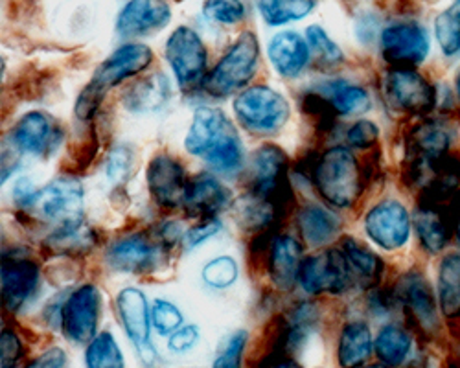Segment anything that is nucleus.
Instances as JSON below:
<instances>
[{
	"label": "nucleus",
	"mask_w": 460,
	"mask_h": 368,
	"mask_svg": "<svg viewBox=\"0 0 460 368\" xmlns=\"http://www.w3.org/2000/svg\"><path fill=\"white\" fill-rule=\"evenodd\" d=\"M190 155L203 159L221 173H236L243 164V144L238 129L221 109H196L184 138Z\"/></svg>",
	"instance_id": "obj_1"
},
{
	"label": "nucleus",
	"mask_w": 460,
	"mask_h": 368,
	"mask_svg": "<svg viewBox=\"0 0 460 368\" xmlns=\"http://www.w3.org/2000/svg\"><path fill=\"white\" fill-rule=\"evenodd\" d=\"M314 184L321 197L335 208H350L363 194V173L349 147L335 145L319 155Z\"/></svg>",
	"instance_id": "obj_2"
},
{
	"label": "nucleus",
	"mask_w": 460,
	"mask_h": 368,
	"mask_svg": "<svg viewBox=\"0 0 460 368\" xmlns=\"http://www.w3.org/2000/svg\"><path fill=\"white\" fill-rule=\"evenodd\" d=\"M260 66V43L252 31H243L236 43L226 50L210 74H207L203 89L212 98H226L243 91L256 76Z\"/></svg>",
	"instance_id": "obj_3"
},
{
	"label": "nucleus",
	"mask_w": 460,
	"mask_h": 368,
	"mask_svg": "<svg viewBox=\"0 0 460 368\" xmlns=\"http://www.w3.org/2000/svg\"><path fill=\"white\" fill-rule=\"evenodd\" d=\"M45 223L58 229H74L84 225V187L74 177H58L45 188L37 190L28 208Z\"/></svg>",
	"instance_id": "obj_4"
},
{
	"label": "nucleus",
	"mask_w": 460,
	"mask_h": 368,
	"mask_svg": "<svg viewBox=\"0 0 460 368\" xmlns=\"http://www.w3.org/2000/svg\"><path fill=\"white\" fill-rule=\"evenodd\" d=\"M172 249L173 245L161 236L159 229L144 231L114 241L107 249V264L112 271L128 275L155 273L164 264Z\"/></svg>",
	"instance_id": "obj_5"
},
{
	"label": "nucleus",
	"mask_w": 460,
	"mask_h": 368,
	"mask_svg": "<svg viewBox=\"0 0 460 368\" xmlns=\"http://www.w3.org/2000/svg\"><path fill=\"white\" fill-rule=\"evenodd\" d=\"M233 109L238 122L254 135H273L280 131L291 117L288 100L267 85H252L242 91Z\"/></svg>",
	"instance_id": "obj_6"
},
{
	"label": "nucleus",
	"mask_w": 460,
	"mask_h": 368,
	"mask_svg": "<svg viewBox=\"0 0 460 368\" xmlns=\"http://www.w3.org/2000/svg\"><path fill=\"white\" fill-rule=\"evenodd\" d=\"M164 56L182 91L194 92L203 89L208 57L205 43L196 30L188 26L175 28L166 41Z\"/></svg>",
	"instance_id": "obj_7"
},
{
	"label": "nucleus",
	"mask_w": 460,
	"mask_h": 368,
	"mask_svg": "<svg viewBox=\"0 0 460 368\" xmlns=\"http://www.w3.org/2000/svg\"><path fill=\"white\" fill-rule=\"evenodd\" d=\"M298 285L308 294H342L358 285L349 266L347 256L341 249H326L302 260Z\"/></svg>",
	"instance_id": "obj_8"
},
{
	"label": "nucleus",
	"mask_w": 460,
	"mask_h": 368,
	"mask_svg": "<svg viewBox=\"0 0 460 368\" xmlns=\"http://www.w3.org/2000/svg\"><path fill=\"white\" fill-rule=\"evenodd\" d=\"M102 313V294L98 285L75 287L65 299L61 311V331L74 345H87L96 337Z\"/></svg>",
	"instance_id": "obj_9"
},
{
	"label": "nucleus",
	"mask_w": 460,
	"mask_h": 368,
	"mask_svg": "<svg viewBox=\"0 0 460 368\" xmlns=\"http://www.w3.org/2000/svg\"><path fill=\"white\" fill-rule=\"evenodd\" d=\"M40 278L41 267L26 250L13 249L4 252L3 275H0L4 308L12 313L21 311L35 297Z\"/></svg>",
	"instance_id": "obj_10"
},
{
	"label": "nucleus",
	"mask_w": 460,
	"mask_h": 368,
	"mask_svg": "<svg viewBox=\"0 0 460 368\" xmlns=\"http://www.w3.org/2000/svg\"><path fill=\"white\" fill-rule=\"evenodd\" d=\"M429 33L420 22H396L381 33V54L393 68H412L429 54Z\"/></svg>",
	"instance_id": "obj_11"
},
{
	"label": "nucleus",
	"mask_w": 460,
	"mask_h": 368,
	"mask_svg": "<svg viewBox=\"0 0 460 368\" xmlns=\"http://www.w3.org/2000/svg\"><path fill=\"white\" fill-rule=\"evenodd\" d=\"M385 94L391 105L407 115H428L435 109L437 91L411 68H393L385 78Z\"/></svg>",
	"instance_id": "obj_12"
},
{
	"label": "nucleus",
	"mask_w": 460,
	"mask_h": 368,
	"mask_svg": "<svg viewBox=\"0 0 460 368\" xmlns=\"http://www.w3.org/2000/svg\"><path fill=\"white\" fill-rule=\"evenodd\" d=\"M10 140L19 153L50 157L63 142V129L43 110H30L15 124Z\"/></svg>",
	"instance_id": "obj_13"
},
{
	"label": "nucleus",
	"mask_w": 460,
	"mask_h": 368,
	"mask_svg": "<svg viewBox=\"0 0 460 368\" xmlns=\"http://www.w3.org/2000/svg\"><path fill=\"white\" fill-rule=\"evenodd\" d=\"M365 231L377 247L398 250L407 243L411 234L409 212L400 201H381L367 214Z\"/></svg>",
	"instance_id": "obj_14"
},
{
	"label": "nucleus",
	"mask_w": 460,
	"mask_h": 368,
	"mask_svg": "<svg viewBox=\"0 0 460 368\" xmlns=\"http://www.w3.org/2000/svg\"><path fill=\"white\" fill-rule=\"evenodd\" d=\"M146 180L153 201L159 206H182L190 180L186 179V171L177 159L166 153H159L153 157L146 171Z\"/></svg>",
	"instance_id": "obj_15"
},
{
	"label": "nucleus",
	"mask_w": 460,
	"mask_h": 368,
	"mask_svg": "<svg viewBox=\"0 0 460 368\" xmlns=\"http://www.w3.org/2000/svg\"><path fill=\"white\" fill-rule=\"evenodd\" d=\"M153 61V52L149 47L140 43H129L112 52L94 72L91 83L107 92L109 89L117 87L128 78L137 76L146 70Z\"/></svg>",
	"instance_id": "obj_16"
},
{
	"label": "nucleus",
	"mask_w": 460,
	"mask_h": 368,
	"mask_svg": "<svg viewBox=\"0 0 460 368\" xmlns=\"http://www.w3.org/2000/svg\"><path fill=\"white\" fill-rule=\"evenodd\" d=\"M394 294L398 304L405 308L414 324L424 331L437 329V304L431 285L420 273L403 275L394 285Z\"/></svg>",
	"instance_id": "obj_17"
},
{
	"label": "nucleus",
	"mask_w": 460,
	"mask_h": 368,
	"mask_svg": "<svg viewBox=\"0 0 460 368\" xmlns=\"http://www.w3.org/2000/svg\"><path fill=\"white\" fill-rule=\"evenodd\" d=\"M172 21L166 0H128L117 17V33L122 37H142L157 33Z\"/></svg>",
	"instance_id": "obj_18"
},
{
	"label": "nucleus",
	"mask_w": 460,
	"mask_h": 368,
	"mask_svg": "<svg viewBox=\"0 0 460 368\" xmlns=\"http://www.w3.org/2000/svg\"><path fill=\"white\" fill-rule=\"evenodd\" d=\"M456 208H449L446 201L421 199L414 214V227L420 243L429 252H440L451 240V227L455 229Z\"/></svg>",
	"instance_id": "obj_19"
},
{
	"label": "nucleus",
	"mask_w": 460,
	"mask_h": 368,
	"mask_svg": "<svg viewBox=\"0 0 460 368\" xmlns=\"http://www.w3.org/2000/svg\"><path fill=\"white\" fill-rule=\"evenodd\" d=\"M230 203V190L212 175L199 173L188 182L182 210L188 217L210 219L216 217Z\"/></svg>",
	"instance_id": "obj_20"
},
{
	"label": "nucleus",
	"mask_w": 460,
	"mask_h": 368,
	"mask_svg": "<svg viewBox=\"0 0 460 368\" xmlns=\"http://www.w3.org/2000/svg\"><path fill=\"white\" fill-rule=\"evenodd\" d=\"M302 245L289 234L277 236L267 258V271L271 282L280 291H291L298 284V273L302 266Z\"/></svg>",
	"instance_id": "obj_21"
},
{
	"label": "nucleus",
	"mask_w": 460,
	"mask_h": 368,
	"mask_svg": "<svg viewBox=\"0 0 460 368\" xmlns=\"http://www.w3.org/2000/svg\"><path fill=\"white\" fill-rule=\"evenodd\" d=\"M267 54L282 78H296L312 59L308 41L296 31H282L275 35L267 47Z\"/></svg>",
	"instance_id": "obj_22"
},
{
	"label": "nucleus",
	"mask_w": 460,
	"mask_h": 368,
	"mask_svg": "<svg viewBox=\"0 0 460 368\" xmlns=\"http://www.w3.org/2000/svg\"><path fill=\"white\" fill-rule=\"evenodd\" d=\"M117 308L122 326L133 345L137 348L147 345L151 331V311L146 301V294L137 287H126L119 293Z\"/></svg>",
	"instance_id": "obj_23"
},
{
	"label": "nucleus",
	"mask_w": 460,
	"mask_h": 368,
	"mask_svg": "<svg viewBox=\"0 0 460 368\" xmlns=\"http://www.w3.org/2000/svg\"><path fill=\"white\" fill-rule=\"evenodd\" d=\"M172 100V85L164 74L157 72L151 76L133 83L124 92V107L135 115L159 113V110Z\"/></svg>",
	"instance_id": "obj_24"
},
{
	"label": "nucleus",
	"mask_w": 460,
	"mask_h": 368,
	"mask_svg": "<svg viewBox=\"0 0 460 368\" xmlns=\"http://www.w3.org/2000/svg\"><path fill=\"white\" fill-rule=\"evenodd\" d=\"M296 225L302 241L310 247H324L332 243L341 229V219L321 205H305L296 214Z\"/></svg>",
	"instance_id": "obj_25"
},
{
	"label": "nucleus",
	"mask_w": 460,
	"mask_h": 368,
	"mask_svg": "<svg viewBox=\"0 0 460 368\" xmlns=\"http://www.w3.org/2000/svg\"><path fill=\"white\" fill-rule=\"evenodd\" d=\"M339 249L347 256L349 266L359 287L372 289L379 284V278L383 275V262L376 252H372L367 245L354 238H344Z\"/></svg>",
	"instance_id": "obj_26"
},
{
	"label": "nucleus",
	"mask_w": 460,
	"mask_h": 368,
	"mask_svg": "<svg viewBox=\"0 0 460 368\" xmlns=\"http://www.w3.org/2000/svg\"><path fill=\"white\" fill-rule=\"evenodd\" d=\"M374 352L372 331L367 322L354 320L342 328L339 339V363L341 366H361Z\"/></svg>",
	"instance_id": "obj_27"
},
{
	"label": "nucleus",
	"mask_w": 460,
	"mask_h": 368,
	"mask_svg": "<svg viewBox=\"0 0 460 368\" xmlns=\"http://www.w3.org/2000/svg\"><path fill=\"white\" fill-rule=\"evenodd\" d=\"M453 133L442 122H426L414 127L407 138L409 157H437L449 152Z\"/></svg>",
	"instance_id": "obj_28"
},
{
	"label": "nucleus",
	"mask_w": 460,
	"mask_h": 368,
	"mask_svg": "<svg viewBox=\"0 0 460 368\" xmlns=\"http://www.w3.org/2000/svg\"><path fill=\"white\" fill-rule=\"evenodd\" d=\"M315 91L323 92L332 101L337 115L354 117L370 109V96L361 85H354L344 80H335L317 87Z\"/></svg>",
	"instance_id": "obj_29"
},
{
	"label": "nucleus",
	"mask_w": 460,
	"mask_h": 368,
	"mask_svg": "<svg viewBox=\"0 0 460 368\" xmlns=\"http://www.w3.org/2000/svg\"><path fill=\"white\" fill-rule=\"evenodd\" d=\"M438 304L444 317H460V254L446 256L438 267Z\"/></svg>",
	"instance_id": "obj_30"
},
{
	"label": "nucleus",
	"mask_w": 460,
	"mask_h": 368,
	"mask_svg": "<svg viewBox=\"0 0 460 368\" xmlns=\"http://www.w3.org/2000/svg\"><path fill=\"white\" fill-rule=\"evenodd\" d=\"M94 245H96V234L85 225L52 231L50 236L45 240V247L50 250V254L61 256V258L84 256Z\"/></svg>",
	"instance_id": "obj_31"
},
{
	"label": "nucleus",
	"mask_w": 460,
	"mask_h": 368,
	"mask_svg": "<svg viewBox=\"0 0 460 368\" xmlns=\"http://www.w3.org/2000/svg\"><path fill=\"white\" fill-rule=\"evenodd\" d=\"M317 6V0H258L261 19L270 26L302 21Z\"/></svg>",
	"instance_id": "obj_32"
},
{
	"label": "nucleus",
	"mask_w": 460,
	"mask_h": 368,
	"mask_svg": "<svg viewBox=\"0 0 460 368\" xmlns=\"http://www.w3.org/2000/svg\"><path fill=\"white\" fill-rule=\"evenodd\" d=\"M374 350L383 364L398 366L407 359L411 352V336L407 334V329L400 326H385L376 337Z\"/></svg>",
	"instance_id": "obj_33"
},
{
	"label": "nucleus",
	"mask_w": 460,
	"mask_h": 368,
	"mask_svg": "<svg viewBox=\"0 0 460 368\" xmlns=\"http://www.w3.org/2000/svg\"><path fill=\"white\" fill-rule=\"evenodd\" d=\"M87 366L91 368H122L126 366L122 350L111 331H102L87 346Z\"/></svg>",
	"instance_id": "obj_34"
},
{
	"label": "nucleus",
	"mask_w": 460,
	"mask_h": 368,
	"mask_svg": "<svg viewBox=\"0 0 460 368\" xmlns=\"http://www.w3.org/2000/svg\"><path fill=\"white\" fill-rule=\"evenodd\" d=\"M435 35L446 56L460 52V4H453L437 17Z\"/></svg>",
	"instance_id": "obj_35"
},
{
	"label": "nucleus",
	"mask_w": 460,
	"mask_h": 368,
	"mask_svg": "<svg viewBox=\"0 0 460 368\" xmlns=\"http://www.w3.org/2000/svg\"><path fill=\"white\" fill-rule=\"evenodd\" d=\"M305 39H308V45L315 54L317 63L333 66L344 59L342 50L335 45V41L326 33L323 26L319 24L308 26V30H305Z\"/></svg>",
	"instance_id": "obj_36"
},
{
	"label": "nucleus",
	"mask_w": 460,
	"mask_h": 368,
	"mask_svg": "<svg viewBox=\"0 0 460 368\" xmlns=\"http://www.w3.org/2000/svg\"><path fill=\"white\" fill-rule=\"evenodd\" d=\"M238 264L234 258L219 256L203 267V280L212 289H228L238 280Z\"/></svg>",
	"instance_id": "obj_37"
},
{
	"label": "nucleus",
	"mask_w": 460,
	"mask_h": 368,
	"mask_svg": "<svg viewBox=\"0 0 460 368\" xmlns=\"http://www.w3.org/2000/svg\"><path fill=\"white\" fill-rule=\"evenodd\" d=\"M203 15L223 26H236L245 19V6L242 0H207Z\"/></svg>",
	"instance_id": "obj_38"
},
{
	"label": "nucleus",
	"mask_w": 460,
	"mask_h": 368,
	"mask_svg": "<svg viewBox=\"0 0 460 368\" xmlns=\"http://www.w3.org/2000/svg\"><path fill=\"white\" fill-rule=\"evenodd\" d=\"M135 171V152L129 145H117L107 155L105 173L112 184H124Z\"/></svg>",
	"instance_id": "obj_39"
},
{
	"label": "nucleus",
	"mask_w": 460,
	"mask_h": 368,
	"mask_svg": "<svg viewBox=\"0 0 460 368\" xmlns=\"http://www.w3.org/2000/svg\"><path fill=\"white\" fill-rule=\"evenodd\" d=\"M182 311L170 301L157 299L151 306V326L157 329L159 336H172L177 328L182 326Z\"/></svg>",
	"instance_id": "obj_40"
},
{
	"label": "nucleus",
	"mask_w": 460,
	"mask_h": 368,
	"mask_svg": "<svg viewBox=\"0 0 460 368\" xmlns=\"http://www.w3.org/2000/svg\"><path fill=\"white\" fill-rule=\"evenodd\" d=\"M249 341V334L245 329H238L230 336L219 348L216 359H214V366L216 368H236L242 364L243 359V352Z\"/></svg>",
	"instance_id": "obj_41"
},
{
	"label": "nucleus",
	"mask_w": 460,
	"mask_h": 368,
	"mask_svg": "<svg viewBox=\"0 0 460 368\" xmlns=\"http://www.w3.org/2000/svg\"><path fill=\"white\" fill-rule=\"evenodd\" d=\"M70 152H72L70 164L75 168V171H82L84 168H87L94 161V155L98 152V136L94 129H89L84 140L80 138L78 142H74Z\"/></svg>",
	"instance_id": "obj_42"
},
{
	"label": "nucleus",
	"mask_w": 460,
	"mask_h": 368,
	"mask_svg": "<svg viewBox=\"0 0 460 368\" xmlns=\"http://www.w3.org/2000/svg\"><path fill=\"white\" fill-rule=\"evenodd\" d=\"M105 94H107V92H103L102 89H98L94 83H89V85L82 91V94L78 96V101H75V107H74L75 117H78V118L84 120V122L93 120L94 115L98 113V109H100V105H102Z\"/></svg>",
	"instance_id": "obj_43"
},
{
	"label": "nucleus",
	"mask_w": 460,
	"mask_h": 368,
	"mask_svg": "<svg viewBox=\"0 0 460 368\" xmlns=\"http://www.w3.org/2000/svg\"><path fill=\"white\" fill-rule=\"evenodd\" d=\"M221 231V221L217 217H210V219H201V223L191 227L184 232L182 236V245L186 250H191L196 249L199 245H203L207 240L214 238L216 234H219Z\"/></svg>",
	"instance_id": "obj_44"
},
{
	"label": "nucleus",
	"mask_w": 460,
	"mask_h": 368,
	"mask_svg": "<svg viewBox=\"0 0 460 368\" xmlns=\"http://www.w3.org/2000/svg\"><path fill=\"white\" fill-rule=\"evenodd\" d=\"M377 136H379V127L370 120L356 122L347 133L349 144L352 147H358V150H368V147H372L377 142Z\"/></svg>",
	"instance_id": "obj_45"
},
{
	"label": "nucleus",
	"mask_w": 460,
	"mask_h": 368,
	"mask_svg": "<svg viewBox=\"0 0 460 368\" xmlns=\"http://www.w3.org/2000/svg\"><path fill=\"white\" fill-rule=\"evenodd\" d=\"M24 355L22 343L13 329H4L0 336V359L3 368H13Z\"/></svg>",
	"instance_id": "obj_46"
},
{
	"label": "nucleus",
	"mask_w": 460,
	"mask_h": 368,
	"mask_svg": "<svg viewBox=\"0 0 460 368\" xmlns=\"http://www.w3.org/2000/svg\"><path fill=\"white\" fill-rule=\"evenodd\" d=\"M199 328L196 324H186L177 328L173 334L168 339V348L175 354H184L190 352L199 343Z\"/></svg>",
	"instance_id": "obj_47"
},
{
	"label": "nucleus",
	"mask_w": 460,
	"mask_h": 368,
	"mask_svg": "<svg viewBox=\"0 0 460 368\" xmlns=\"http://www.w3.org/2000/svg\"><path fill=\"white\" fill-rule=\"evenodd\" d=\"M66 354L63 348H50L45 354H41L37 359H33L28 366H40V368H59L66 364Z\"/></svg>",
	"instance_id": "obj_48"
},
{
	"label": "nucleus",
	"mask_w": 460,
	"mask_h": 368,
	"mask_svg": "<svg viewBox=\"0 0 460 368\" xmlns=\"http://www.w3.org/2000/svg\"><path fill=\"white\" fill-rule=\"evenodd\" d=\"M376 30H377V21L372 13H365L359 22H358V35H359V41L368 43L376 37Z\"/></svg>",
	"instance_id": "obj_49"
},
{
	"label": "nucleus",
	"mask_w": 460,
	"mask_h": 368,
	"mask_svg": "<svg viewBox=\"0 0 460 368\" xmlns=\"http://www.w3.org/2000/svg\"><path fill=\"white\" fill-rule=\"evenodd\" d=\"M455 232H456V240L460 241V199H456V217H455Z\"/></svg>",
	"instance_id": "obj_50"
},
{
	"label": "nucleus",
	"mask_w": 460,
	"mask_h": 368,
	"mask_svg": "<svg viewBox=\"0 0 460 368\" xmlns=\"http://www.w3.org/2000/svg\"><path fill=\"white\" fill-rule=\"evenodd\" d=\"M456 96L460 100V72H458V76H456Z\"/></svg>",
	"instance_id": "obj_51"
}]
</instances>
